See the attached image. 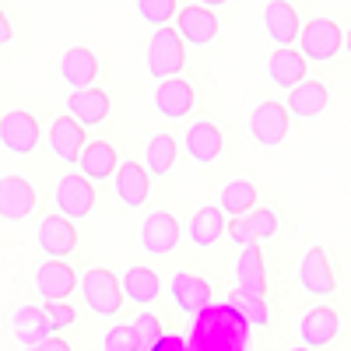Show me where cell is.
Listing matches in <instances>:
<instances>
[{"label": "cell", "instance_id": "484cf974", "mask_svg": "<svg viewBox=\"0 0 351 351\" xmlns=\"http://www.w3.org/2000/svg\"><path fill=\"white\" fill-rule=\"evenodd\" d=\"M236 288L250 291V295H267V267H263V253L256 243L243 246L239 250V260H236Z\"/></svg>", "mask_w": 351, "mask_h": 351}, {"label": "cell", "instance_id": "9c48e42d", "mask_svg": "<svg viewBox=\"0 0 351 351\" xmlns=\"http://www.w3.org/2000/svg\"><path fill=\"white\" fill-rule=\"evenodd\" d=\"M183 239V228L172 211H152L141 225V246L152 256H169Z\"/></svg>", "mask_w": 351, "mask_h": 351}, {"label": "cell", "instance_id": "e0dca14e", "mask_svg": "<svg viewBox=\"0 0 351 351\" xmlns=\"http://www.w3.org/2000/svg\"><path fill=\"white\" fill-rule=\"evenodd\" d=\"M337 334H341V316H337L330 306H313V309L302 313V319H299V337H302V344L313 348V351L334 344Z\"/></svg>", "mask_w": 351, "mask_h": 351}, {"label": "cell", "instance_id": "9a60e30c", "mask_svg": "<svg viewBox=\"0 0 351 351\" xmlns=\"http://www.w3.org/2000/svg\"><path fill=\"white\" fill-rule=\"evenodd\" d=\"M36 239H39V246H43L46 256L64 260V256H71V253L77 250V228H74V221L64 218V215H49V218L39 221Z\"/></svg>", "mask_w": 351, "mask_h": 351}, {"label": "cell", "instance_id": "f546056e", "mask_svg": "<svg viewBox=\"0 0 351 351\" xmlns=\"http://www.w3.org/2000/svg\"><path fill=\"white\" fill-rule=\"evenodd\" d=\"M176 158H180V144H176L172 134H155L148 141V152H144V169L152 176H169Z\"/></svg>", "mask_w": 351, "mask_h": 351}, {"label": "cell", "instance_id": "60d3db41", "mask_svg": "<svg viewBox=\"0 0 351 351\" xmlns=\"http://www.w3.org/2000/svg\"><path fill=\"white\" fill-rule=\"evenodd\" d=\"M14 39V25H11V18L4 14V8H0V46H8Z\"/></svg>", "mask_w": 351, "mask_h": 351}, {"label": "cell", "instance_id": "d6a6232c", "mask_svg": "<svg viewBox=\"0 0 351 351\" xmlns=\"http://www.w3.org/2000/svg\"><path fill=\"white\" fill-rule=\"evenodd\" d=\"M134 334H137L141 351H155V348H158V341L165 337V330H162V319H158L155 313H141V316L134 319Z\"/></svg>", "mask_w": 351, "mask_h": 351}, {"label": "cell", "instance_id": "836d02e7", "mask_svg": "<svg viewBox=\"0 0 351 351\" xmlns=\"http://www.w3.org/2000/svg\"><path fill=\"white\" fill-rule=\"evenodd\" d=\"M176 11H180V8H176V0H137V14L148 25H155V28L172 25Z\"/></svg>", "mask_w": 351, "mask_h": 351}, {"label": "cell", "instance_id": "ee69618b", "mask_svg": "<svg viewBox=\"0 0 351 351\" xmlns=\"http://www.w3.org/2000/svg\"><path fill=\"white\" fill-rule=\"evenodd\" d=\"M291 351H313V348H306V344H299V348H291Z\"/></svg>", "mask_w": 351, "mask_h": 351}, {"label": "cell", "instance_id": "ba28073f", "mask_svg": "<svg viewBox=\"0 0 351 351\" xmlns=\"http://www.w3.org/2000/svg\"><path fill=\"white\" fill-rule=\"evenodd\" d=\"M291 130V116L281 102L267 99V102H260L250 116V134L256 144H263V148H274V144H281Z\"/></svg>", "mask_w": 351, "mask_h": 351}, {"label": "cell", "instance_id": "ab89813d", "mask_svg": "<svg viewBox=\"0 0 351 351\" xmlns=\"http://www.w3.org/2000/svg\"><path fill=\"white\" fill-rule=\"evenodd\" d=\"M155 351H190V344H186V337H180V334H165Z\"/></svg>", "mask_w": 351, "mask_h": 351}, {"label": "cell", "instance_id": "8d00e7d4", "mask_svg": "<svg viewBox=\"0 0 351 351\" xmlns=\"http://www.w3.org/2000/svg\"><path fill=\"white\" fill-rule=\"evenodd\" d=\"M43 309H46V316H49L53 330H67V327L77 324V309H74L71 302H43Z\"/></svg>", "mask_w": 351, "mask_h": 351}, {"label": "cell", "instance_id": "d6986e66", "mask_svg": "<svg viewBox=\"0 0 351 351\" xmlns=\"http://www.w3.org/2000/svg\"><path fill=\"white\" fill-rule=\"evenodd\" d=\"M263 28H267L271 43L291 46V43H299L302 18H299V11L291 8L288 0H267V8H263Z\"/></svg>", "mask_w": 351, "mask_h": 351}, {"label": "cell", "instance_id": "cb8c5ba5", "mask_svg": "<svg viewBox=\"0 0 351 351\" xmlns=\"http://www.w3.org/2000/svg\"><path fill=\"white\" fill-rule=\"evenodd\" d=\"M60 77L71 88H92L99 77V56L88 46H71L60 56Z\"/></svg>", "mask_w": 351, "mask_h": 351}, {"label": "cell", "instance_id": "7a4b0ae2", "mask_svg": "<svg viewBox=\"0 0 351 351\" xmlns=\"http://www.w3.org/2000/svg\"><path fill=\"white\" fill-rule=\"evenodd\" d=\"M144 64H148V74L158 77V81L180 77V71L186 64V43H183L180 32H176V25H162V28H155V32H152Z\"/></svg>", "mask_w": 351, "mask_h": 351}, {"label": "cell", "instance_id": "f1b7e54d", "mask_svg": "<svg viewBox=\"0 0 351 351\" xmlns=\"http://www.w3.org/2000/svg\"><path fill=\"white\" fill-rule=\"evenodd\" d=\"M221 232H225V211L215 208V204H208V208H200L193 211L190 218V243L200 246V250H208L221 239Z\"/></svg>", "mask_w": 351, "mask_h": 351}, {"label": "cell", "instance_id": "ac0fdd59", "mask_svg": "<svg viewBox=\"0 0 351 351\" xmlns=\"http://www.w3.org/2000/svg\"><path fill=\"white\" fill-rule=\"evenodd\" d=\"M169 291H172V302L180 306L183 313H190V316H197L200 309H208V306L215 302V291H211V285L204 281L200 274H190V271L172 274Z\"/></svg>", "mask_w": 351, "mask_h": 351}, {"label": "cell", "instance_id": "603a6c76", "mask_svg": "<svg viewBox=\"0 0 351 351\" xmlns=\"http://www.w3.org/2000/svg\"><path fill=\"white\" fill-rule=\"evenodd\" d=\"M330 106V92L324 81H302L288 92L285 99V109L288 116H299V120H313V116H319Z\"/></svg>", "mask_w": 351, "mask_h": 351}, {"label": "cell", "instance_id": "52a82bcc", "mask_svg": "<svg viewBox=\"0 0 351 351\" xmlns=\"http://www.w3.org/2000/svg\"><path fill=\"white\" fill-rule=\"evenodd\" d=\"M32 211H36L32 180H28V176H18V172L4 176V180H0V221L14 225V221H25Z\"/></svg>", "mask_w": 351, "mask_h": 351}, {"label": "cell", "instance_id": "e575fe53", "mask_svg": "<svg viewBox=\"0 0 351 351\" xmlns=\"http://www.w3.org/2000/svg\"><path fill=\"white\" fill-rule=\"evenodd\" d=\"M246 218V228H250V236L260 243V239H274V232H278V215L271 208H253Z\"/></svg>", "mask_w": 351, "mask_h": 351}, {"label": "cell", "instance_id": "1f68e13d", "mask_svg": "<svg viewBox=\"0 0 351 351\" xmlns=\"http://www.w3.org/2000/svg\"><path fill=\"white\" fill-rule=\"evenodd\" d=\"M225 306L236 309L250 327H267V319H271L267 302H263L260 295H250V291H243V288H232L228 295H225Z\"/></svg>", "mask_w": 351, "mask_h": 351}, {"label": "cell", "instance_id": "7402d4cb", "mask_svg": "<svg viewBox=\"0 0 351 351\" xmlns=\"http://www.w3.org/2000/svg\"><path fill=\"white\" fill-rule=\"evenodd\" d=\"M49 148H53L56 158L67 162V165H74L81 158V152H84V127L74 120L71 112L56 116V120L49 123Z\"/></svg>", "mask_w": 351, "mask_h": 351}, {"label": "cell", "instance_id": "f6af8a7d", "mask_svg": "<svg viewBox=\"0 0 351 351\" xmlns=\"http://www.w3.org/2000/svg\"><path fill=\"white\" fill-rule=\"evenodd\" d=\"M102 351H112V348H102Z\"/></svg>", "mask_w": 351, "mask_h": 351}, {"label": "cell", "instance_id": "f35d334b", "mask_svg": "<svg viewBox=\"0 0 351 351\" xmlns=\"http://www.w3.org/2000/svg\"><path fill=\"white\" fill-rule=\"evenodd\" d=\"M25 351H71V344H67L64 337L49 334V337H43V341H36V344H28Z\"/></svg>", "mask_w": 351, "mask_h": 351}, {"label": "cell", "instance_id": "b9f144b4", "mask_svg": "<svg viewBox=\"0 0 351 351\" xmlns=\"http://www.w3.org/2000/svg\"><path fill=\"white\" fill-rule=\"evenodd\" d=\"M193 4H204V8H225L228 0H193Z\"/></svg>", "mask_w": 351, "mask_h": 351}, {"label": "cell", "instance_id": "8992f818", "mask_svg": "<svg viewBox=\"0 0 351 351\" xmlns=\"http://www.w3.org/2000/svg\"><path fill=\"white\" fill-rule=\"evenodd\" d=\"M39 137H43L39 120L28 109H11L8 116H0V144L11 155H32Z\"/></svg>", "mask_w": 351, "mask_h": 351}, {"label": "cell", "instance_id": "6da1fadb", "mask_svg": "<svg viewBox=\"0 0 351 351\" xmlns=\"http://www.w3.org/2000/svg\"><path fill=\"white\" fill-rule=\"evenodd\" d=\"M190 351H250V324L236 313L221 306H208L193 316V330L186 337Z\"/></svg>", "mask_w": 351, "mask_h": 351}, {"label": "cell", "instance_id": "83f0119b", "mask_svg": "<svg viewBox=\"0 0 351 351\" xmlns=\"http://www.w3.org/2000/svg\"><path fill=\"white\" fill-rule=\"evenodd\" d=\"M11 330H14V337H18L25 348L36 344V341H43V337H49V334H56L43 306H21V309L11 316Z\"/></svg>", "mask_w": 351, "mask_h": 351}, {"label": "cell", "instance_id": "4316f807", "mask_svg": "<svg viewBox=\"0 0 351 351\" xmlns=\"http://www.w3.org/2000/svg\"><path fill=\"white\" fill-rule=\"evenodd\" d=\"M120 285H123V295L130 302H137V306H152L162 295V278L152 267H141V263H137V267H127Z\"/></svg>", "mask_w": 351, "mask_h": 351}, {"label": "cell", "instance_id": "5b68a950", "mask_svg": "<svg viewBox=\"0 0 351 351\" xmlns=\"http://www.w3.org/2000/svg\"><path fill=\"white\" fill-rule=\"evenodd\" d=\"M53 200H56V215H64L71 221H81V218L92 215V208H95V183L84 180L81 172H67V176L56 180Z\"/></svg>", "mask_w": 351, "mask_h": 351}, {"label": "cell", "instance_id": "277c9868", "mask_svg": "<svg viewBox=\"0 0 351 351\" xmlns=\"http://www.w3.org/2000/svg\"><path fill=\"white\" fill-rule=\"evenodd\" d=\"M344 49V28L334 18H313L299 32V53L313 64H327Z\"/></svg>", "mask_w": 351, "mask_h": 351}, {"label": "cell", "instance_id": "7c38bea8", "mask_svg": "<svg viewBox=\"0 0 351 351\" xmlns=\"http://www.w3.org/2000/svg\"><path fill=\"white\" fill-rule=\"evenodd\" d=\"M112 186L123 208H141L152 197V172L141 162H120V169L112 172Z\"/></svg>", "mask_w": 351, "mask_h": 351}, {"label": "cell", "instance_id": "44dd1931", "mask_svg": "<svg viewBox=\"0 0 351 351\" xmlns=\"http://www.w3.org/2000/svg\"><path fill=\"white\" fill-rule=\"evenodd\" d=\"M120 169V152L112 148L109 141H88L84 152L77 158V172L92 183H102V180H112V172Z\"/></svg>", "mask_w": 351, "mask_h": 351}, {"label": "cell", "instance_id": "8fae6325", "mask_svg": "<svg viewBox=\"0 0 351 351\" xmlns=\"http://www.w3.org/2000/svg\"><path fill=\"white\" fill-rule=\"evenodd\" d=\"M172 25H176V32L183 36V43H190V46H208L218 36V14H215V8H204V4L180 8Z\"/></svg>", "mask_w": 351, "mask_h": 351}, {"label": "cell", "instance_id": "d590c367", "mask_svg": "<svg viewBox=\"0 0 351 351\" xmlns=\"http://www.w3.org/2000/svg\"><path fill=\"white\" fill-rule=\"evenodd\" d=\"M102 348H112V351H141V344H137V334H134V324L109 327V330H106V341H102Z\"/></svg>", "mask_w": 351, "mask_h": 351}, {"label": "cell", "instance_id": "ffe728a7", "mask_svg": "<svg viewBox=\"0 0 351 351\" xmlns=\"http://www.w3.org/2000/svg\"><path fill=\"white\" fill-rule=\"evenodd\" d=\"M183 144H186V155H190L197 165H211V162L221 155V148H225V134H221V127L211 123V120H197L193 127H186Z\"/></svg>", "mask_w": 351, "mask_h": 351}, {"label": "cell", "instance_id": "d4e9b609", "mask_svg": "<svg viewBox=\"0 0 351 351\" xmlns=\"http://www.w3.org/2000/svg\"><path fill=\"white\" fill-rule=\"evenodd\" d=\"M267 77L278 84V88H295L306 81V56L291 46H278L271 56H267Z\"/></svg>", "mask_w": 351, "mask_h": 351}, {"label": "cell", "instance_id": "2e32d148", "mask_svg": "<svg viewBox=\"0 0 351 351\" xmlns=\"http://www.w3.org/2000/svg\"><path fill=\"white\" fill-rule=\"evenodd\" d=\"M67 109L71 116L88 130V127H99L109 120V112H112V99L102 92V88H74V92L67 95Z\"/></svg>", "mask_w": 351, "mask_h": 351}, {"label": "cell", "instance_id": "30bf717a", "mask_svg": "<svg viewBox=\"0 0 351 351\" xmlns=\"http://www.w3.org/2000/svg\"><path fill=\"white\" fill-rule=\"evenodd\" d=\"M36 288L46 302H67V295H74V288H77V274L67 260L46 256L36 267Z\"/></svg>", "mask_w": 351, "mask_h": 351}, {"label": "cell", "instance_id": "4fadbf2b", "mask_svg": "<svg viewBox=\"0 0 351 351\" xmlns=\"http://www.w3.org/2000/svg\"><path fill=\"white\" fill-rule=\"evenodd\" d=\"M197 106V92L186 77H165L155 88V109L165 120H183L190 116V109Z\"/></svg>", "mask_w": 351, "mask_h": 351}, {"label": "cell", "instance_id": "7bdbcfd3", "mask_svg": "<svg viewBox=\"0 0 351 351\" xmlns=\"http://www.w3.org/2000/svg\"><path fill=\"white\" fill-rule=\"evenodd\" d=\"M344 49L351 53V28H348V32H344Z\"/></svg>", "mask_w": 351, "mask_h": 351}, {"label": "cell", "instance_id": "5bb4252c", "mask_svg": "<svg viewBox=\"0 0 351 351\" xmlns=\"http://www.w3.org/2000/svg\"><path fill=\"white\" fill-rule=\"evenodd\" d=\"M299 285L309 291V295H334L337 278L330 271V260L324 246H309L306 256L299 260Z\"/></svg>", "mask_w": 351, "mask_h": 351}, {"label": "cell", "instance_id": "74e56055", "mask_svg": "<svg viewBox=\"0 0 351 351\" xmlns=\"http://www.w3.org/2000/svg\"><path fill=\"white\" fill-rule=\"evenodd\" d=\"M228 239L236 243L239 250H243V246H250V243H256V239L250 236V228H246V218H243V215L228 221Z\"/></svg>", "mask_w": 351, "mask_h": 351}, {"label": "cell", "instance_id": "3957f363", "mask_svg": "<svg viewBox=\"0 0 351 351\" xmlns=\"http://www.w3.org/2000/svg\"><path fill=\"white\" fill-rule=\"evenodd\" d=\"M81 285V295H84V306L92 309L95 316H116L123 309V285L120 278H116L109 267H92V271H84V278L77 281Z\"/></svg>", "mask_w": 351, "mask_h": 351}, {"label": "cell", "instance_id": "4dcf8cb0", "mask_svg": "<svg viewBox=\"0 0 351 351\" xmlns=\"http://www.w3.org/2000/svg\"><path fill=\"white\" fill-rule=\"evenodd\" d=\"M218 208H221L225 215H232V218L250 215V211L256 208V186H253V180H232V183H225Z\"/></svg>", "mask_w": 351, "mask_h": 351}]
</instances>
